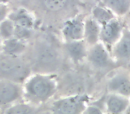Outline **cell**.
<instances>
[{"instance_id":"5bb4252c","label":"cell","mask_w":130,"mask_h":114,"mask_svg":"<svg viewBox=\"0 0 130 114\" xmlns=\"http://www.w3.org/2000/svg\"><path fill=\"white\" fill-rule=\"evenodd\" d=\"M26 49V45L23 40L13 37L11 38L4 40L2 45V51L4 54L12 56H17L18 54H22Z\"/></svg>"},{"instance_id":"6da1fadb","label":"cell","mask_w":130,"mask_h":114,"mask_svg":"<svg viewBox=\"0 0 130 114\" xmlns=\"http://www.w3.org/2000/svg\"><path fill=\"white\" fill-rule=\"evenodd\" d=\"M23 96L33 104L46 103L57 91L56 80L46 73L29 75L22 86Z\"/></svg>"},{"instance_id":"7c38bea8","label":"cell","mask_w":130,"mask_h":114,"mask_svg":"<svg viewBox=\"0 0 130 114\" xmlns=\"http://www.w3.org/2000/svg\"><path fill=\"white\" fill-rule=\"evenodd\" d=\"M84 39L74 40V41H68L65 45V50L67 52L70 58L74 62H81L87 55V45Z\"/></svg>"},{"instance_id":"ffe728a7","label":"cell","mask_w":130,"mask_h":114,"mask_svg":"<svg viewBox=\"0 0 130 114\" xmlns=\"http://www.w3.org/2000/svg\"><path fill=\"white\" fill-rule=\"evenodd\" d=\"M43 4L48 11L57 12L65 7L67 0H43Z\"/></svg>"},{"instance_id":"603a6c76","label":"cell","mask_w":130,"mask_h":114,"mask_svg":"<svg viewBox=\"0 0 130 114\" xmlns=\"http://www.w3.org/2000/svg\"><path fill=\"white\" fill-rule=\"evenodd\" d=\"M8 14V7L6 4L0 3V22L6 20Z\"/></svg>"},{"instance_id":"d6986e66","label":"cell","mask_w":130,"mask_h":114,"mask_svg":"<svg viewBox=\"0 0 130 114\" xmlns=\"http://www.w3.org/2000/svg\"><path fill=\"white\" fill-rule=\"evenodd\" d=\"M15 24L9 18H6L0 22V38L3 40L8 39L13 37Z\"/></svg>"},{"instance_id":"d4e9b609","label":"cell","mask_w":130,"mask_h":114,"mask_svg":"<svg viewBox=\"0 0 130 114\" xmlns=\"http://www.w3.org/2000/svg\"><path fill=\"white\" fill-rule=\"evenodd\" d=\"M1 39H2V38H0V52L2 51V45H3V43H1Z\"/></svg>"},{"instance_id":"cb8c5ba5","label":"cell","mask_w":130,"mask_h":114,"mask_svg":"<svg viewBox=\"0 0 130 114\" xmlns=\"http://www.w3.org/2000/svg\"><path fill=\"white\" fill-rule=\"evenodd\" d=\"M9 0H0V3H2V4H6Z\"/></svg>"},{"instance_id":"4fadbf2b","label":"cell","mask_w":130,"mask_h":114,"mask_svg":"<svg viewBox=\"0 0 130 114\" xmlns=\"http://www.w3.org/2000/svg\"><path fill=\"white\" fill-rule=\"evenodd\" d=\"M102 26L93 17H88L85 20L84 27V40L89 45H94L100 41Z\"/></svg>"},{"instance_id":"7a4b0ae2","label":"cell","mask_w":130,"mask_h":114,"mask_svg":"<svg viewBox=\"0 0 130 114\" xmlns=\"http://www.w3.org/2000/svg\"><path fill=\"white\" fill-rule=\"evenodd\" d=\"M29 76V68L17 56L0 57V79L23 83Z\"/></svg>"},{"instance_id":"5b68a950","label":"cell","mask_w":130,"mask_h":114,"mask_svg":"<svg viewBox=\"0 0 130 114\" xmlns=\"http://www.w3.org/2000/svg\"><path fill=\"white\" fill-rule=\"evenodd\" d=\"M87 58L91 65L98 70H110L115 67V62L107 47L100 42L91 45L87 51Z\"/></svg>"},{"instance_id":"ac0fdd59","label":"cell","mask_w":130,"mask_h":114,"mask_svg":"<svg viewBox=\"0 0 130 114\" xmlns=\"http://www.w3.org/2000/svg\"><path fill=\"white\" fill-rule=\"evenodd\" d=\"M92 17L100 24L101 26L106 24L115 18V14L106 6H95L93 9Z\"/></svg>"},{"instance_id":"30bf717a","label":"cell","mask_w":130,"mask_h":114,"mask_svg":"<svg viewBox=\"0 0 130 114\" xmlns=\"http://www.w3.org/2000/svg\"><path fill=\"white\" fill-rule=\"evenodd\" d=\"M84 27L85 22L81 17H74L66 21L63 25V36L68 41L84 39Z\"/></svg>"},{"instance_id":"277c9868","label":"cell","mask_w":130,"mask_h":114,"mask_svg":"<svg viewBox=\"0 0 130 114\" xmlns=\"http://www.w3.org/2000/svg\"><path fill=\"white\" fill-rule=\"evenodd\" d=\"M86 95L65 96L55 100L50 108L51 114H82L87 108Z\"/></svg>"},{"instance_id":"8fae6325","label":"cell","mask_w":130,"mask_h":114,"mask_svg":"<svg viewBox=\"0 0 130 114\" xmlns=\"http://www.w3.org/2000/svg\"><path fill=\"white\" fill-rule=\"evenodd\" d=\"M109 114H124L130 104L129 97L110 93L105 100Z\"/></svg>"},{"instance_id":"44dd1931","label":"cell","mask_w":130,"mask_h":114,"mask_svg":"<svg viewBox=\"0 0 130 114\" xmlns=\"http://www.w3.org/2000/svg\"><path fill=\"white\" fill-rule=\"evenodd\" d=\"M31 35H32V29H29V28H26V27H23V26L16 25V24H15L13 37L19 38V39H21V40L25 41L26 39L30 38Z\"/></svg>"},{"instance_id":"ba28073f","label":"cell","mask_w":130,"mask_h":114,"mask_svg":"<svg viewBox=\"0 0 130 114\" xmlns=\"http://www.w3.org/2000/svg\"><path fill=\"white\" fill-rule=\"evenodd\" d=\"M109 92L130 98V74L127 72L116 73L107 84Z\"/></svg>"},{"instance_id":"e0dca14e","label":"cell","mask_w":130,"mask_h":114,"mask_svg":"<svg viewBox=\"0 0 130 114\" xmlns=\"http://www.w3.org/2000/svg\"><path fill=\"white\" fill-rule=\"evenodd\" d=\"M8 18L13 21L16 25L23 26L29 29H32L34 26V19L25 9H20L14 12L13 13L10 14Z\"/></svg>"},{"instance_id":"9a60e30c","label":"cell","mask_w":130,"mask_h":114,"mask_svg":"<svg viewBox=\"0 0 130 114\" xmlns=\"http://www.w3.org/2000/svg\"><path fill=\"white\" fill-rule=\"evenodd\" d=\"M102 3L118 16H124L130 11V0H102Z\"/></svg>"},{"instance_id":"7402d4cb","label":"cell","mask_w":130,"mask_h":114,"mask_svg":"<svg viewBox=\"0 0 130 114\" xmlns=\"http://www.w3.org/2000/svg\"><path fill=\"white\" fill-rule=\"evenodd\" d=\"M82 114H103V112L102 109L98 106L90 105V106H87V108L85 109Z\"/></svg>"},{"instance_id":"52a82bcc","label":"cell","mask_w":130,"mask_h":114,"mask_svg":"<svg viewBox=\"0 0 130 114\" xmlns=\"http://www.w3.org/2000/svg\"><path fill=\"white\" fill-rule=\"evenodd\" d=\"M123 26L116 18L101 27L100 41L105 46H113L123 33Z\"/></svg>"},{"instance_id":"8992f818","label":"cell","mask_w":130,"mask_h":114,"mask_svg":"<svg viewBox=\"0 0 130 114\" xmlns=\"http://www.w3.org/2000/svg\"><path fill=\"white\" fill-rule=\"evenodd\" d=\"M23 96L20 83L0 79V105L6 106L17 103Z\"/></svg>"},{"instance_id":"3957f363","label":"cell","mask_w":130,"mask_h":114,"mask_svg":"<svg viewBox=\"0 0 130 114\" xmlns=\"http://www.w3.org/2000/svg\"><path fill=\"white\" fill-rule=\"evenodd\" d=\"M34 65L39 73L48 74L61 65V55L50 44L39 43L34 50Z\"/></svg>"},{"instance_id":"2e32d148","label":"cell","mask_w":130,"mask_h":114,"mask_svg":"<svg viewBox=\"0 0 130 114\" xmlns=\"http://www.w3.org/2000/svg\"><path fill=\"white\" fill-rule=\"evenodd\" d=\"M4 114H40V110L33 103H14L6 109Z\"/></svg>"},{"instance_id":"9c48e42d","label":"cell","mask_w":130,"mask_h":114,"mask_svg":"<svg viewBox=\"0 0 130 114\" xmlns=\"http://www.w3.org/2000/svg\"><path fill=\"white\" fill-rule=\"evenodd\" d=\"M112 56L119 62H130V29H124L120 38L113 45Z\"/></svg>"}]
</instances>
